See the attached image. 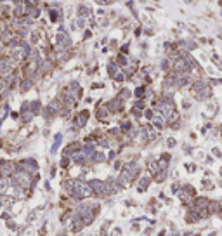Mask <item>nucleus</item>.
Here are the masks:
<instances>
[{
  "mask_svg": "<svg viewBox=\"0 0 222 236\" xmlns=\"http://www.w3.org/2000/svg\"><path fill=\"white\" fill-rule=\"evenodd\" d=\"M61 142H62V132H57L54 136V142L51 146V155H56L57 153V149L61 148Z\"/></svg>",
  "mask_w": 222,
  "mask_h": 236,
  "instance_id": "15",
  "label": "nucleus"
},
{
  "mask_svg": "<svg viewBox=\"0 0 222 236\" xmlns=\"http://www.w3.org/2000/svg\"><path fill=\"white\" fill-rule=\"evenodd\" d=\"M90 14V11H88V7H85V5H78V16H88Z\"/></svg>",
  "mask_w": 222,
  "mask_h": 236,
  "instance_id": "33",
  "label": "nucleus"
},
{
  "mask_svg": "<svg viewBox=\"0 0 222 236\" xmlns=\"http://www.w3.org/2000/svg\"><path fill=\"white\" fill-rule=\"evenodd\" d=\"M19 116H21V122H23V123H30V122H31V120L35 118V115H33L31 111H26V113H21Z\"/></svg>",
  "mask_w": 222,
  "mask_h": 236,
  "instance_id": "27",
  "label": "nucleus"
},
{
  "mask_svg": "<svg viewBox=\"0 0 222 236\" xmlns=\"http://www.w3.org/2000/svg\"><path fill=\"white\" fill-rule=\"evenodd\" d=\"M213 155H215V156H222V155H220V151H219V149H213Z\"/></svg>",
  "mask_w": 222,
  "mask_h": 236,
  "instance_id": "55",
  "label": "nucleus"
},
{
  "mask_svg": "<svg viewBox=\"0 0 222 236\" xmlns=\"http://www.w3.org/2000/svg\"><path fill=\"white\" fill-rule=\"evenodd\" d=\"M56 45H57L59 49H68V47H71V38L66 35V33H59V35L56 37Z\"/></svg>",
  "mask_w": 222,
  "mask_h": 236,
  "instance_id": "9",
  "label": "nucleus"
},
{
  "mask_svg": "<svg viewBox=\"0 0 222 236\" xmlns=\"http://www.w3.org/2000/svg\"><path fill=\"white\" fill-rule=\"evenodd\" d=\"M7 227L11 229V231H17L19 227H17V224L16 222H12V221H7Z\"/></svg>",
  "mask_w": 222,
  "mask_h": 236,
  "instance_id": "40",
  "label": "nucleus"
},
{
  "mask_svg": "<svg viewBox=\"0 0 222 236\" xmlns=\"http://www.w3.org/2000/svg\"><path fill=\"white\" fill-rule=\"evenodd\" d=\"M78 26H80V28H83V26H85V21H82V19H80V21H78Z\"/></svg>",
  "mask_w": 222,
  "mask_h": 236,
  "instance_id": "54",
  "label": "nucleus"
},
{
  "mask_svg": "<svg viewBox=\"0 0 222 236\" xmlns=\"http://www.w3.org/2000/svg\"><path fill=\"white\" fill-rule=\"evenodd\" d=\"M33 82H35V80L30 78V76H25L23 80H19V92H23V94L28 92V90L33 87Z\"/></svg>",
  "mask_w": 222,
  "mask_h": 236,
  "instance_id": "11",
  "label": "nucleus"
},
{
  "mask_svg": "<svg viewBox=\"0 0 222 236\" xmlns=\"http://www.w3.org/2000/svg\"><path fill=\"white\" fill-rule=\"evenodd\" d=\"M167 176H168V170L165 168V170H156V172L153 174V181L154 182H163L165 179H167Z\"/></svg>",
  "mask_w": 222,
  "mask_h": 236,
  "instance_id": "20",
  "label": "nucleus"
},
{
  "mask_svg": "<svg viewBox=\"0 0 222 236\" xmlns=\"http://www.w3.org/2000/svg\"><path fill=\"white\" fill-rule=\"evenodd\" d=\"M144 234H146V236H149V234H151V227H148V229H144Z\"/></svg>",
  "mask_w": 222,
  "mask_h": 236,
  "instance_id": "53",
  "label": "nucleus"
},
{
  "mask_svg": "<svg viewBox=\"0 0 222 236\" xmlns=\"http://www.w3.org/2000/svg\"><path fill=\"white\" fill-rule=\"evenodd\" d=\"M73 184H75V179H64L61 182V189L66 196H70L71 195V191H73Z\"/></svg>",
  "mask_w": 222,
  "mask_h": 236,
  "instance_id": "14",
  "label": "nucleus"
},
{
  "mask_svg": "<svg viewBox=\"0 0 222 236\" xmlns=\"http://www.w3.org/2000/svg\"><path fill=\"white\" fill-rule=\"evenodd\" d=\"M68 229L71 231V233H76V234H80L83 229H85V224H83V219L78 215V213H75L73 212V215H71V219L68 221Z\"/></svg>",
  "mask_w": 222,
  "mask_h": 236,
  "instance_id": "3",
  "label": "nucleus"
},
{
  "mask_svg": "<svg viewBox=\"0 0 222 236\" xmlns=\"http://www.w3.org/2000/svg\"><path fill=\"white\" fill-rule=\"evenodd\" d=\"M88 116H90V111H88V110H82V111H80V113H78V115L75 116V120L78 122L80 128L87 125V122H88Z\"/></svg>",
  "mask_w": 222,
  "mask_h": 236,
  "instance_id": "13",
  "label": "nucleus"
},
{
  "mask_svg": "<svg viewBox=\"0 0 222 236\" xmlns=\"http://www.w3.org/2000/svg\"><path fill=\"white\" fill-rule=\"evenodd\" d=\"M168 68H170V61H168V59H163V61H162V70L167 71Z\"/></svg>",
  "mask_w": 222,
  "mask_h": 236,
  "instance_id": "41",
  "label": "nucleus"
},
{
  "mask_svg": "<svg viewBox=\"0 0 222 236\" xmlns=\"http://www.w3.org/2000/svg\"><path fill=\"white\" fill-rule=\"evenodd\" d=\"M116 155H118V153L115 151V149H109V153L106 155V162H109V163H111V162H115V158H116Z\"/></svg>",
  "mask_w": 222,
  "mask_h": 236,
  "instance_id": "32",
  "label": "nucleus"
},
{
  "mask_svg": "<svg viewBox=\"0 0 222 236\" xmlns=\"http://www.w3.org/2000/svg\"><path fill=\"white\" fill-rule=\"evenodd\" d=\"M181 45H182L184 49H187V51L196 49V44H194V42H186V40H182V42H181Z\"/></svg>",
  "mask_w": 222,
  "mask_h": 236,
  "instance_id": "31",
  "label": "nucleus"
},
{
  "mask_svg": "<svg viewBox=\"0 0 222 236\" xmlns=\"http://www.w3.org/2000/svg\"><path fill=\"white\" fill-rule=\"evenodd\" d=\"M71 162L75 163V165H80V167H83V165H87L88 163V158L80 151V153H76V155H73L71 156Z\"/></svg>",
  "mask_w": 222,
  "mask_h": 236,
  "instance_id": "16",
  "label": "nucleus"
},
{
  "mask_svg": "<svg viewBox=\"0 0 222 236\" xmlns=\"http://www.w3.org/2000/svg\"><path fill=\"white\" fill-rule=\"evenodd\" d=\"M17 165L23 170H26V172H30V174H37L38 172V162L35 158H25V160L17 162Z\"/></svg>",
  "mask_w": 222,
  "mask_h": 236,
  "instance_id": "5",
  "label": "nucleus"
},
{
  "mask_svg": "<svg viewBox=\"0 0 222 236\" xmlns=\"http://www.w3.org/2000/svg\"><path fill=\"white\" fill-rule=\"evenodd\" d=\"M125 78H127V76H125V73H123V71H118V73L113 76V80H115V82H123Z\"/></svg>",
  "mask_w": 222,
  "mask_h": 236,
  "instance_id": "35",
  "label": "nucleus"
},
{
  "mask_svg": "<svg viewBox=\"0 0 222 236\" xmlns=\"http://www.w3.org/2000/svg\"><path fill=\"white\" fill-rule=\"evenodd\" d=\"M106 162V155L102 153V151H97V149H96V151L90 155V156H88V163H104Z\"/></svg>",
  "mask_w": 222,
  "mask_h": 236,
  "instance_id": "12",
  "label": "nucleus"
},
{
  "mask_svg": "<svg viewBox=\"0 0 222 236\" xmlns=\"http://www.w3.org/2000/svg\"><path fill=\"white\" fill-rule=\"evenodd\" d=\"M109 116V111L106 106H102V108H96V118L99 122H106V118Z\"/></svg>",
  "mask_w": 222,
  "mask_h": 236,
  "instance_id": "19",
  "label": "nucleus"
},
{
  "mask_svg": "<svg viewBox=\"0 0 222 236\" xmlns=\"http://www.w3.org/2000/svg\"><path fill=\"white\" fill-rule=\"evenodd\" d=\"M198 219H199V213L196 212V210H189L187 213H186V222L187 224H193V222H198Z\"/></svg>",
  "mask_w": 222,
  "mask_h": 236,
  "instance_id": "23",
  "label": "nucleus"
},
{
  "mask_svg": "<svg viewBox=\"0 0 222 236\" xmlns=\"http://www.w3.org/2000/svg\"><path fill=\"white\" fill-rule=\"evenodd\" d=\"M151 182H153V177H151V176H144V177H141L139 182H137V193H146Z\"/></svg>",
  "mask_w": 222,
  "mask_h": 236,
  "instance_id": "10",
  "label": "nucleus"
},
{
  "mask_svg": "<svg viewBox=\"0 0 222 236\" xmlns=\"http://www.w3.org/2000/svg\"><path fill=\"white\" fill-rule=\"evenodd\" d=\"M142 113H144V116H146L148 120H153V116H154V115H156V113H154L153 110H144Z\"/></svg>",
  "mask_w": 222,
  "mask_h": 236,
  "instance_id": "38",
  "label": "nucleus"
},
{
  "mask_svg": "<svg viewBox=\"0 0 222 236\" xmlns=\"http://www.w3.org/2000/svg\"><path fill=\"white\" fill-rule=\"evenodd\" d=\"M219 5H220V7H222V0H219Z\"/></svg>",
  "mask_w": 222,
  "mask_h": 236,
  "instance_id": "57",
  "label": "nucleus"
},
{
  "mask_svg": "<svg viewBox=\"0 0 222 236\" xmlns=\"http://www.w3.org/2000/svg\"><path fill=\"white\" fill-rule=\"evenodd\" d=\"M56 172H57V167H56V165H52V167H51V179H52V177H56Z\"/></svg>",
  "mask_w": 222,
  "mask_h": 236,
  "instance_id": "45",
  "label": "nucleus"
},
{
  "mask_svg": "<svg viewBox=\"0 0 222 236\" xmlns=\"http://www.w3.org/2000/svg\"><path fill=\"white\" fill-rule=\"evenodd\" d=\"M11 116H12V118H19V111H12Z\"/></svg>",
  "mask_w": 222,
  "mask_h": 236,
  "instance_id": "52",
  "label": "nucleus"
},
{
  "mask_svg": "<svg viewBox=\"0 0 222 236\" xmlns=\"http://www.w3.org/2000/svg\"><path fill=\"white\" fill-rule=\"evenodd\" d=\"M123 168H125L127 172L130 174V177L134 179V181H136V179L139 177L141 170H142V168H141V165H139L137 162H127V163H123Z\"/></svg>",
  "mask_w": 222,
  "mask_h": 236,
  "instance_id": "7",
  "label": "nucleus"
},
{
  "mask_svg": "<svg viewBox=\"0 0 222 236\" xmlns=\"http://www.w3.org/2000/svg\"><path fill=\"white\" fill-rule=\"evenodd\" d=\"M113 163H115V165H113V168L116 170V172H120V170H122V167H123V162H122V160H115Z\"/></svg>",
  "mask_w": 222,
  "mask_h": 236,
  "instance_id": "37",
  "label": "nucleus"
},
{
  "mask_svg": "<svg viewBox=\"0 0 222 236\" xmlns=\"http://www.w3.org/2000/svg\"><path fill=\"white\" fill-rule=\"evenodd\" d=\"M75 213H78V215L83 219V224H85V227H87V226L94 224L96 217H97L99 213H101V203H97V201H87V200H83V201H80V203L76 205V208H75Z\"/></svg>",
  "mask_w": 222,
  "mask_h": 236,
  "instance_id": "1",
  "label": "nucleus"
},
{
  "mask_svg": "<svg viewBox=\"0 0 222 236\" xmlns=\"http://www.w3.org/2000/svg\"><path fill=\"white\" fill-rule=\"evenodd\" d=\"M125 207H136V205H134V200H130V198L125 200Z\"/></svg>",
  "mask_w": 222,
  "mask_h": 236,
  "instance_id": "47",
  "label": "nucleus"
},
{
  "mask_svg": "<svg viewBox=\"0 0 222 236\" xmlns=\"http://www.w3.org/2000/svg\"><path fill=\"white\" fill-rule=\"evenodd\" d=\"M179 189H181V186L177 184V182H175V184H172V193H173V195H177V193H179Z\"/></svg>",
  "mask_w": 222,
  "mask_h": 236,
  "instance_id": "43",
  "label": "nucleus"
},
{
  "mask_svg": "<svg viewBox=\"0 0 222 236\" xmlns=\"http://www.w3.org/2000/svg\"><path fill=\"white\" fill-rule=\"evenodd\" d=\"M56 236H70V233H66V231H61V233H57Z\"/></svg>",
  "mask_w": 222,
  "mask_h": 236,
  "instance_id": "51",
  "label": "nucleus"
},
{
  "mask_svg": "<svg viewBox=\"0 0 222 236\" xmlns=\"http://www.w3.org/2000/svg\"><path fill=\"white\" fill-rule=\"evenodd\" d=\"M38 212H40L38 208H33V210H30V212H28V215H26V222H28V224H31L33 221H37Z\"/></svg>",
  "mask_w": 222,
  "mask_h": 236,
  "instance_id": "25",
  "label": "nucleus"
},
{
  "mask_svg": "<svg viewBox=\"0 0 222 236\" xmlns=\"http://www.w3.org/2000/svg\"><path fill=\"white\" fill-rule=\"evenodd\" d=\"M108 136L113 137V139H118V137L123 136V132L120 130V127H113V128H109V130H108Z\"/></svg>",
  "mask_w": 222,
  "mask_h": 236,
  "instance_id": "24",
  "label": "nucleus"
},
{
  "mask_svg": "<svg viewBox=\"0 0 222 236\" xmlns=\"http://www.w3.org/2000/svg\"><path fill=\"white\" fill-rule=\"evenodd\" d=\"M97 144H99V146H102V148H109V146H111V144H109V141H108L106 137L99 139V141H97Z\"/></svg>",
  "mask_w": 222,
  "mask_h": 236,
  "instance_id": "39",
  "label": "nucleus"
},
{
  "mask_svg": "<svg viewBox=\"0 0 222 236\" xmlns=\"http://www.w3.org/2000/svg\"><path fill=\"white\" fill-rule=\"evenodd\" d=\"M134 96H136L137 99H144V97H146V85H141V87H137V89L134 90Z\"/></svg>",
  "mask_w": 222,
  "mask_h": 236,
  "instance_id": "26",
  "label": "nucleus"
},
{
  "mask_svg": "<svg viewBox=\"0 0 222 236\" xmlns=\"http://www.w3.org/2000/svg\"><path fill=\"white\" fill-rule=\"evenodd\" d=\"M43 187H45L47 191H52V187H51V182H49V181H45V182H43Z\"/></svg>",
  "mask_w": 222,
  "mask_h": 236,
  "instance_id": "49",
  "label": "nucleus"
},
{
  "mask_svg": "<svg viewBox=\"0 0 222 236\" xmlns=\"http://www.w3.org/2000/svg\"><path fill=\"white\" fill-rule=\"evenodd\" d=\"M130 96H132V92H130L128 89H122V90H120V94H118V97H120L122 101H127Z\"/></svg>",
  "mask_w": 222,
  "mask_h": 236,
  "instance_id": "30",
  "label": "nucleus"
},
{
  "mask_svg": "<svg viewBox=\"0 0 222 236\" xmlns=\"http://www.w3.org/2000/svg\"><path fill=\"white\" fill-rule=\"evenodd\" d=\"M123 104H125V101H122V99L116 96V97H113L111 101L106 102V108H108L109 113H120V111L123 110Z\"/></svg>",
  "mask_w": 222,
  "mask_h": 236,
  "instance_id": "6",
  "label": "nucleus"
},
{
  "mask_svg": "<svg viewBox=\"0 0 222 236\" xmlns=\"http://www.w3.org/2000/svg\"><path fill=\"white\" fill-rule=\"evenodd\" d=\"M175 144H177V142H175V139H173V137H170V139H167V146H168V148H173Z\"/></svg>",
  "mask_w": 222,
  "mask_h": 236,
  "instance_id": "44",
  "label": "nucleus"
},
{
  "mask_svg": "<svg viewBox=\"0 0 222 236\" xmlns=\"http://www.w3.org/2000/svg\"><path fill=\"white\" fill-rule=\"evenodd\" d=\"M219 208H220V203H217V201H210V203H208V212L213 213V212H217Z\"/></svg>",
  "mask_w": 222,
  "mask_h": 236,
  "instance_id": "34",
  "label": "nucleus"
},
{
  "mask_svg": "<svg viewBox=\"0 0 222 236\" xmlns=\"http://www.w3.org/2000/svg\"><path fill=\"white\" fill-rule=\"evenodd\" d=\"M45 226H47V221L43 222V226L38 229V234H37V236H47V227H45Z\"/></svg>",
  "mask_w": 222,
  "mask_h": 236,
  "instance_id": "36",
  "label": "nucleus"
},
{
  "mask_svg": "<svg viewBox=\"0 0 222 236\" xmlns=\"http://www.w3.org/2000/svg\"><path fill=\"white\" fill-rule=\"evenodd\" d=\"M16 172V162L9 160H0V176L2 177H11Z\"/></svg>",
  "mask_w": 222,
  "mask_h": 236,
  "instance_id": "4",
  "label": "nucleus"
},
{
  "mask_svg": "<svg viewBox=\"0 0 222 236\" xmlns=\"http://www.w3.org/2000/svg\"><path fill=\"white\" fill-rule=\"evenodd\" d=\"M82 142L80 141H73L71 144H68L64 149H62V156H73V155H76V153H80L82 151Z\"/></svg>",
  "mask_w": 222,
  "mask_h": 236,
  "instance_id": "8",
  "label": "nucleus"
},
{
  "mask_svg": "<svg viewBox=\"0 0 222 236\" xmlns=\"http://www.w3.org/2000/svg\"><path fill=\"white\" fill-rule=\"evenodd\" d=\"M71 163H73V162H71V156H62L61 162H59V167H61V168H70Z\"/></svg>",
  "mask_w": 222,
  "mask_h": 236,
  "instance_id": "28",
  "label": "nucleus"
},
{
  "mask_svg": "<svg viewBox=\"0 0 222 236\" xmlns=\"http://www.w3.org/2000/svg\"><path fill=\"white\" fill-rule=\"evenodd\" d=\"M118 71H120V66L116 64V61H109V62H108V75L113 78Z\"/></svg>",
  "mask_w": 222,
  "mask_h": 236,
  "instance_id": "22",
  "label": "nucleus"
},
{
  "mask_svg": "<svg viewBox=\"0 0 222 236\" xmlns=\"http://www.w3.org/2000/svg\"><path fill=\"white\" fill-rule=\"evenodd\" d=\"M30 111H31L35 116L42 113V102H40L38 99H35V101H30Z\"/></svg>",
  "mask_w": 222,
  "mask_h": 236,
  "instance_id": "21",
  "label": "nucleus"
},
{
  "mask_svg": "<svg viewBox=\"0 0 222 236\" xmlns=\"http://www.w3.org/2000/svg\"><path fill=\"white\" fill-rule=\"evenodd\" d=\"M87 184L90 186L92 193H94V196L99 198V200H106L109 195H108V187H106V182L102 179H90V181H87Z\"/></svg>",
  "mask_w": 222,
  "mask_h": 236,
  "instance_id": "2",
  "label": "nucleus"
},
{
  "mask_svg": "<svg viewBox=\"0 0 222 236\" xmlns=\"http://www.w3.org/2000/svg\"><path fill=\"white\" fill-rule=\"evenodd\" d=\"M186 168L189 170V172H194V170H196V165H186Z\"/></svg>",
  "mask_w": 222,
  "mask_h": 236,
  "instance_id": "50",
  "label": "nucleus"
},
{
  "mask_svg": "<svg viewBox=\"0 0 222 236\" xmlns=\"http://www.w3.org/2000/svg\"><path fill=\"white\" fill-rule=\"evenodd\" d=\"M194 94H196V97H198L199 101H205V99H208V97H210L212 89H210V85H207V87L199 89V90H198V92H194Z\"/></svg>",
  "mask_w": 222,
  "mask_h": 236,
  "instance_id": "17",
  "label": "nucleus"
},
{
  "mask_svg": "<svg viewBox=\"0 0 222 236\" xmlns=\"http://www.w3.org/2000/svg\"><path fill=\"white\" fill-rule=\"evenodd\" d=\"M132 231H136V233H137V231H141V227H139V224H137V221H136V219L132 221Z\"/></svg>",
  "mask_w": 222,
  "mask_h": 236,
  "instance_id": "42",
  "label": "nucleus"
},
{
  "mask_svg": "<svg viewBox=\"0 0 222 236\" xmlns=\"http://www.w3.org/2000/svg\"><path fill=\"white\" fill-rule=\"evenodd\" d=\"M102 87H104V83H101V82L99 83H92V89H102Z\"/></svg>",
  "mask_w": 222,
  "mask_h": 236,
  "instance_id": "48",
  "label": "nucleus"
},
{
  "mask_svg": "<svg viewBox=\"0 0 222 236\" xmlns=\"http://www.w3.org/2000/svg\"><path fill=\"white\" fill-rule=\"evenodd\" d=\"M134 108H136V110L144 111V110H146V101H144V99H137V101L134 102Z\"/></svg>",
  "mask_w": 222,
  "mask_h": 236,
  "instance_id": "29",
  "label": "nucleus"
},
{
  "mask_svg": "<svg viewBox=\"0 0 222 236\" xmlns=\"http://www.w3.org/2000/svg\"><path fill=\"white\" fill-rule=\"evenodd\" d=\"M220 174H222V170H220Z\"/></svg>",
  "mask_w": 222,
  "mask_h": 236,
  "instance_id": "58",
  "label": "nucleus"
},
{
  "mask_svg": "<svg viewBox=\"0 0 222 236\" xmlns=\"http://www.w3.org/2000/svg\"><path fill=\"white\" fill-rule=\"evenodd\" d=\"M113 233H115V236H122V227H118V226H116V227L113 229Z\"/></svg>",
  "mask_w": 222,
  "mask_h": 236,
  "instance_id": "46",
  "label": "nucleus"
},
{
  "mask_svg": "<svg viewBox=\"0 0 222 236\" xmlns=\"http://www.w3.org/2000/svg\"><path fill=\"white\" fill-rule=\"evenodd\" d=\"M158 236H167V231H160V234Z\"/></svg>",
  "mask_w": 222,
  "mask_h": 236,
  "instance_id": "56",
  "label": "nucleus"
},
{
  "mask_svg": "<svg viewBox=\"0 0 222 236\" xmlns=\"http://www.w3.org/2000/svg\"><path fill=\"white\" fill-rule=\"evenodd\" d=\"M151 122H153V127H156L158 130H162V128H165V125H167V123H165L167 120H165V118H163L162 115H154Z\"/></svg>",
  "mask_w": 222,
  "mask_h": 236,
  "instance_id": "18",
  "label": "nucleus"
}]
</instances>
